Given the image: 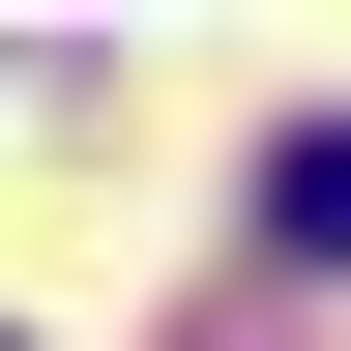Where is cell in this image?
I'll return each mask as SVG.
<instances>
[{
	"label": "cell",
	"instance_id": "cell-1",
	"mask_svg": "<svg viewBox=\"0 0 351 351\" xmlns=\"http://www.w3.org/2000/svg\"><path fill=\"white\" fill-rule=\"evenodd\" d=\"M263 234H293V263H351V117H293V147H263Z\"/></svg>",
	"mask_w": 351,
	"mask_h": 351
}]
</instances>
